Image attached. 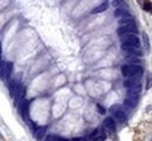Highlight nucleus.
Returning a JSON list of instances; mask_svg holds the SVG:
<instances>
[{
    "label": "nucleus",
    "instance_id": "nucleus-1",
    "mask_svg": "<svg viewBox=\"0 0 152 141\" xmlns=\"http://www.w3.org/2000/svg\"><path fill=\"white\" fill-rule=\"evenodd\" d=\"M122 49L124 52L132 48H140V40L136 34H128L122 37Z\"/></svg>",
    "mask_w": 152,
    "mask_h": 141
},
{
    "label": "nucleus",
    "instance_id": "nucleus-2",
    "mask_svg": "<svg viewBox=\"0 0 152 141\" xmlns=\"http://www.w3.org/2000/svg\"><path fill=\"white\" fill-rule=\"evenodd\" d=\"M143 67L140 65H123L122 66V74L127 78H140L143 75Z\"/></svg>",
    "mask_w": 152,
    "mask_h": 141
},
{
    "label": "nucleus",
    "instance_id": "nucleus-3",
    "mask_svg": "<svg viewBox=\"0 0 152 141\" xmlns=\"http://www.w3.org/2000/svg\"><path fill=\"white\" fill-rule=\"evenodd\" d=\"M136 33H138V28L135 24H132V25H122L117 28V34L119 37L128 35V34H136Z\"/></svg>",
    "mask_w": 152,
    "mask_h": 141
},
{
    "label": "nucleus",
    "instance_id": "nucleus-4",
    "mask_svg": "<svg viewBox=\"0 0 152 141\" xmlns=\"http://www.w3.org/2000/svg\"><path fill=\"white\" fill-rule=\"evenodd\" d=\"M124 87L128 90H135V91H140L142 86H140V82L137 81V79L135 78H128L124 81Z\"/></svg>",
    "mask_w": 152,
    "mask_h": 141
},
{
    "label": "nucleus",
    "instance_id": "nucleus-5",
    "mask_svg": "<svg viewBox=\"0 0 152 141\" xmlns=\"http://www.w3.org/2000/svg\"><path fill=\"white\" fill-rule=\"evenodd\" d=\"M18 106H19V112L21 113L22 118L27 119L28 118V113H29V102L26 99H23V100H21L18 103Z\"/></svg>",
    "mask_w": 152,
    "mask_h": 141
},
{
    "label": "nucleus",
    "instance_id": "nucleus-6",
    "mask_svg": "<svg viewBox=\"0 0 152 141\" xmlns=\"http://www.w3.org/2000/svg\"><path fill=\"white\" fill-rule=\"evenodd\" d=\"M103 125H104V127L107 128V131H109V132H111V133L116 132V121H115L113 118H111V117L105 118L104 121H103Z\"/></svg>",
    "mask_w": 152,
    "mask_h": 141
},
{
    "label": "nucleus",
    "instance_id": "nucleus-7",
    "mask_svg": "<svg viewBox=\"0 0 152 141\" xmlns=\"http://www.w3.org/2000/svg\"><path fill=\"white\" fill-rule=\"evenodd\" d=\"M113 117H115L116 121H118L120 124H125L127 120H128V115H127V113L124 110H119V109L115 110L113 112Z\"/></svg>",
    "mask_w": 152,
    "mask_h": 141
},
{
    "label": "nucleus",
    "instance_id": "nucleus-8",
    "mask_svg": "<svg viewBox=\"0 0 152 141\" xmlns=\"http://www.w3.org/2000/svg\"><path fill=\"white\" fill-rule=\"evenodd\" d=\"M128 14H130V11H129L128 6H118L113 12V15L116 18H122V17H125Z\"/></svg>",
    "mask_w": 152,
    "mask_h": 141
},
{
    "label": "nucleus",
    "instance_id": "nucleus-9",
    "mask_svg": "<svg viewBox=\"0 0 152 141\" xmlns=\"http://www.w3.org/2000/svg\"><path fill=\"white\" fill-rule=\"evenodd\" d=\"M19 87H20V83H18L15 80H11L8 82V90H10V94H11L12 98H14V95L18 92Z\"/></svg>",
    "mask_w": 152,
    "mask_h": 141
},
{
    "label": "nucleus",
    "instance_id": "nucleus-10",
    "mask_svg": "<svg viewBox=\"0 0 152 141\" xmlns=\"http://www.w3.org/2000/svg\"><path fill=\"white\" fill-rule=\"evenodd\" d=\"M133 22H135V18L130 14H128L125 17H122L119 19V24H122V25H132Z\"/></svg>",
    "mask_w": 152,
    "mask_h": 141
},
{
    "label": "nucleus",
    "instance_id": "nucleus-11",
    "mask_svg": "<svg viewBox=\"0 0 152 141\" xmlns=\"http://www.w3.org/2000/svg\"><path fill=\"white\" fill-rule=\"evenodd\" d=\"M108 3L105 1V3H103V4H101L100 6H97V7H95L94 10H93V14H97V13H103V12H105L107 10H108Z\"/></svg>",
    "mask_w": 152,
    "mask_h": 141
},
{
    "label": "nucleus",
    "instance_id": "nucleus-12",
    "mask_svg": "<svg viewBox=\"0 0 152 141\" xmlns=\"http://www.w3.org/2000/svg\"><path fill=\"white\" fill-rule=\"evenodd\" d=\"M127 54L130 55V56H136V58H140L143 55V52L140 48H132V49H129L127 51Z\"/></svg>",
    "mask_w": 152,
    "mask_h": 141
},
{
    "label": "nucleus",
    "instance_id": "nucleus-13",
    "mask_svg": "<svg viewBox=\"0 0 152 141\" xmlns=\"http://www.w3.org/2000/svg\"><path fill=\"white\" fill-rule=\"evenodd\" d=\"M124 105H125L127 107H129V108H135V107H137V105H138V100L132 99V98H127V99L124 100Z\"/></svg>",
    "mask_w": 152,
    "mask_h": 141
},
{
    "label": "nucleus",
    "instance_id": "nucleus-14",
    "mask_svg": "<svg viewBox=\"0 0 152 141\" xmlns=\"http://www.w3.org/2000/svg\"><path fill=\"white\" fill-rule=\"evenodd\" d=\"M34 134H35V136L38 138V139H43V136H45V134H46V128L45 127H39V128H36L35 131H34Z\"/></svg>",
    "mask_w": 152,
    "mask_h": 141
},
{
    "label": "nucleus",
    "instance_id": "nucleus-15",
    "mask_svg": "<svg viewBox=\"0 0 152 141\" xmlns=\"http://www.w3.org/2000/svg\"><path fill=\"white\" fill-rule=\"evenodd\" d=\"M127 60H128V63H129L130 65H140L139 58H136V56H130V55H128V56H127Z\"/></svg>",
    "mask_w": 152,
    "mask_h": 141
},
{
    "label": "nucleus",
    "instance_id": "nucleus-16",
    "mask_svg": "<svg viewBox=\"0 0 152 141\" xmlns=\"http://www.w3.org/2000/svg\"><path fill=\"white\" fill-rule=\"evenodd\" d=\"M101 133H103L101 128H96V129H94L93 132H91V133H90V135H89V140H93L94 138H96V136H98V135H100Z\"/></svg>",
    "mask_w": 152,
    "mask_h": 141
},
{
    "label": "nucleus",
    "instance_id": "nucleus-17",
    "mask_svg": "<svg viewBox=\"0 0 152 141\" xmlns=\"http://www.w3.org/2000/svg\"><path fill=\"white\" fill-rule=\"evenodd\" d=\"M45 141H61V138L57 136V135H53V134H50V135H47V136H46Z\"/></svg>",
    "mask_w": 152,
    "mask_h": 141
},
{
    "label": "nucleus",
    "instance_id": "nucleus-18",
    "mask_svg": "<svg viewBox=\"0 0 152 141\" xmlns=\"http://www.w3.org/2000/svg\"><path fill=\"white\" fill-rule=\"evenodd\" d=\"M105 139H107V135H105L104 133H101L98 136L94 138V139H93V141H104Z\"/></svg>",
    "mask_w": 152,
    "mask_h": 141
},
{
    "label": "nucleus",
    "instance_id": "nucleus-19",
    "mask_svg": "<svg viewBox=\"0 0 152 141\" xmlns=\"http://www.w3.org/2000/svg\"><path fill=\"white\" fill-rule=\"evenodd\" d=\"M124 1H125V0H112V6L117 8V7L120 6L122 4H124Z\"/></svg>",
    "mask_w": 152,
    "mask_h": 141
},
{
    "label": "nucleus",
    "instance_id": "nucleus-20",
    "mask_svg": "<svg viewBox=\"0 0 152 141\" xmlns=\"http://www.w3.org/2000/svg\"><path fill=\"white\" fill-rule=\"evenodd\" d=\"M96 107H97V110L100 112V114H105V108H104L103 106H101V105L98 103Z\"/></svg>",
    "mask_w": 152,
    "mask_h": 141
},
{
    "label": "nucleus",
    "instance_id": "nucleus-21",
    "mask_svg": "<svg viewBox=\"0 0 152 141\" xmlns=\"http://www.w3.org/2000/svg\"><path fill=\"white\" fill-rule=\"evenodd\" d=\"M80 141H90V140H89V138H82V139H80Z\"/></svg>",
    "mask_w": 152,
    "mask_h": 141
},
{
    "label": "nucleus",
    "instance_id": "nucleus-22",
    "mask_svg": "<svg viewBox=\"0 0 152 141\" xmlns=\"http://www.w3.org/2000/svg\"><path fill=\"white\" fill-rule=\"evenodd\" d=\"M80 139H81V138H74V139H72L70 141H80Z\"/></svg>",
    "mask_w": 152,
    "mask_h": 141
},
{
    "label": "nucleus",
    "instance_id": "nucleus-23",
    "mask_svg": "<svg viewBox=\"0 0 152 141\" xmlns=\"http://www.w3.org/2000/svg\"><path fill=\"white\" fill-rule=\"evenodd\" d=\"M61 141H70V140H68V139H63V138H61Z\"/></svg>",
    "mask_w": 152,
    "mask_h": 141
}]
</instances>
